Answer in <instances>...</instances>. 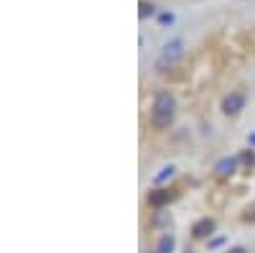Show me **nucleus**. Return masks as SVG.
Instances as JSON below:
<instances>
[{
    "instance_id": "nucleus-1",
    "label": "nucleus",
    "mask_w": 255,
    "mask_h": 253,
    "mask_svg": "<svg viewBox=\"0 0 255 253\" xmlns=\"http://www.w3.org/2000/svg\"><path fill=\"white\" fill-rule=\"evenodd\" d=\"M174 118H176V97L168 90L156 92L151 102V125L156 131H166L174 123Z\"/></svg>"
},
{
    "instance_id": "nucleus-2",
    "label": "nucleus",
    "mask_w": 255,
    "mask_h": 253,
    "mask_svg": "<svg viewBox=\"0 0 255 253\" xmlns=\"http://www.w3.org/2000/svg\"><path fill=\"white\" fill-rule=\"evenodd\" d=\"M184 56V41L181 38H171V41H166L161 54H158V69H168V67H176L179 61Z\"/></svg>"
},
{
    "instance_id": "nucleus-3",
    "label": "nucleus",
    "mask_w": 255,
    "mask_h": 253,
    "mask_svg": "<svg viewBox=\"0 0 255 253\" xmlns=\"http://www.w3.org/2000/svg\"><path fill=\"white\" fill-rule=\"evenodd\" d=\"M245 95L243 92H230V95H225V100H222V113L225 115H240L243 110H245Z\"/></svg>"
},
{
    "instance_id": "nucleus-4",
    "label": "nucleus",
    "mask_w": 255,
    "mask_h": 253,
    "mask_svg": "<svg viewBox=\"0 0 255 253\" xmlns=\"http://www.w3.org/2000/svg\"><path fill=\"white\" fill-rule=\"evenodd\" d=\"M215 228H217V223L212 218H199L194 225H191V236H194L197 241H209L212 236H215Z\"/></svg>"
},
{
    "instance_id": "nucleus-5",
    "label": "nucleus",
    "mask_w": 255,
    "mask_h": 253,
    "mask_svg": "<svg viewBox=\"0 0 255 253\" xmlns=\"http://www.w3.org/2000/svg\"><path fill=\"white\" fill-rule=\"evenodd\" d=\"M238 169H240V159H238V156H222V159L215 164V174L225 179V177H232Z\"/></svg>"
},
{
    "instance_id": "nucleus-6",
    "label": "nucleus",
    "mask_w": 255,
    "mask_h": 253,
    "mask_svg": "<svg viewBox=\"0 0 255 253\" xmlns=\"http://www.w3.org/2000/svg\"><path fill=\"white\" fill-rule=\"evenodd\" d=\"M176 195L171 192V189H158V192H151L148 195V205L151 207H163V205H168Z\"/></svg>"
},
{
    "instance_id": "nucleus-7",
    "label": "nucleus",
    "mask_w": 255,
    "mask_h": 253,
    "mask_svg": "<svg viewBox=\"0 0 255 253\" xmlns=\"http://www.w3.org/2000/svg\"><path fill=\"white\" fill-rule=\"evenodd\" d=\"M174 174H176V166H174V164H166V166H161L158 172L151 177V184L161 187V184H166L168 179H174Z\"/></svg>"
},
{
    "instance_id": "nucleus-8",
    "label": "nucleus",
    "mask_w": 255,
    "mask_h": 253,
    "mask_svg": "<svg viewBox=\"0 0 255 253\" xmlns=\"http://www.w3.org/2000/svg\"><path fill=\"white\" fill-rule=\"evenodd\" d=\"M176 251V236L174 233H166L158 238V243H156V253H174Z\"/></svg>"
},
{
    "instance_id": "nucleus-9",
    "label": "nucleus",
    "mask_w": 255,
    "mask_h": 253,
    "mask_svg": "<svg viewBox=\"0 0 255 253\" xmlns=\"http://www.w3.org/2000/svg\"><path fill=\"white\" fill-rule=\"evenodd\" d=\"M138 15L145 20V18H151V15H156V5L151 3V0H140L138 3Z\"/></svg>"
},
{
    "instance_id": "nucleus-10",
    "label": "nucleus",
    "mask_w": 255,
    "mask_h": 253,
    "mask_svg": "<svg viewBox=\"0 0 255 253\" xmlns=\"http://www.w3.org/2000/svg\"><path fill=\"white\" fill-rule=\"evenodd\" d=\"M238 159H240V166H245V169H253V166H255V149H248V151H243Z\"/></svg>"
},
{
    "instance_id": "nucleus-11",
    "label": "nucleus",
    "mask_w": 255,
    "mask_h": 253,
    "mask_svg": "<svg viewBox=\"0 0 255 253\" xmlns=\"http://www.w3.org/2000/svg\"><path fill=\"white\" fill-rule=\"evenodd\" d=\"M156 18H158V26H163V28H166V26H174V20H176V15H174L171 10H163V13H158Z\"/></svg>"
},
{
    "instance_id": "nucleus-12",
    "label": "nucleus",
    "mask_w": 255,
    "mask_h": 253,
    "mask_svg": "<svg viewBox=\"0 0 255 253\" xmlns=\"http://www.w3.org/2000/svg\"><path fill=\"white\" fill-rule=\"evenodd\" d=\"M153 225H171V215H168L166 210H158L156 218H153Z\"/></svg>"
},
{
    "instance_id": "nucleus-13",
    "label": "nucleus",
    "mask_w": 255,
    "mask_h": 253,
    "mask_svg": "<svg viewBox=\"0 0 255 253\" xmlns=\"http://www.w3.org/2000/svg\"><path fill=\"white\" fill-rule=\"evenodd\" d=\"M225 243H227L225 236H215V238H209V241H207V248H209V251H217V248H222Z\"/></svg>"
},
{
    "instance_id": "nucleus-14",
    "label": "nucleus",
    "mask_w": 255,
    "mask_h": 253,
    "mask_svg": "<svg viewBox=\"0 0 255 253\" xmlns=\"http://www.w3.org/2000/svg\"><path fill=\"white\" fill-rule=\"evenodd\" d=\"M225 253H248V248H245V246H232V248H227Z\"/></svg>"
},
{
    "instance_id": "nucleus-15",
    "label": "nucleus",
    "mask_w": 255,
    "mask_h": 253,
    "mask_svg": "<svg viewBox=\"0 0 255 253\" xmlns=\"http://www.w3.org/2000/svg\"><path fill=\"white\" fill-rule=\"evenodd\" d=\"M248 146H250V149H255V131L248 133Z\"/></svg>"
}]
</instances>
